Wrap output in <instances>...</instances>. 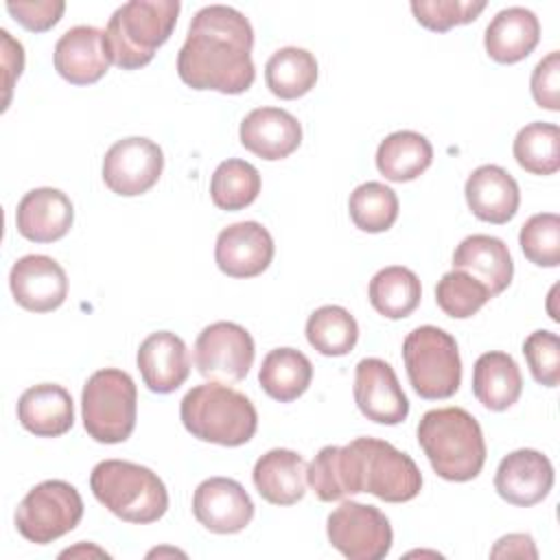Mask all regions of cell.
I'll return each instance as SVG.
<instances>
[{
	"mask_svg": "<svg viewBox=\"0 0 560 560\" xmlns=\"http://www.w3.org/2000/svg\"><path fill=\"white\" fill-rule=\"evenodd\" d=\"M514 160L532 175H553L560 168V129L553 122L525 125L512 144Z\"/></svg>",
	"mask_w": 560,
	"mask_h": 560,
	"instance_id": "obj_34",
	"label": "cell"
},
{
	"mask_svg": "<svg viewBox=\"0 0 560 560\" xmlns=\"http://www.w3.org/2000/svg\"><path fill=\"white\" fill-rule=\"evenodd\" d=\"M304 457L291 448H271L254 464V486L271 505H293L306 494Z\"/></svg>",
	"mask_w": 560,
	"mask_h": 560,
	"instance_id": "obj_24",
	"label": "cell"
},
{
	"mask_svg": "<svg viewBox=\"0 0 560 560\" xmlns=\"http://www.w3.org/2000/svg\"><path fill=\"white\" fill-rule=\"evenodd\" d=\"M74 221L70 197L59 188L28 190L15 210L18 232L33 243H52L63 238Z\"/></svg>",
	"mask_w": 560,
	"mask_h": 560,
	"instance_id": "obj_20",
	"label": "cell"
},
{
	"mask_svg": "<svg viewBox=\"0 0 560 560\" xmlns=\"http://www.w3.org/2000/svg\"><path fill=\"white\" fill-rule=\"evenodd\" d=\"M252 48L254 28L241 11L225 4L203 7L190 20L177 74L192 90L247 92L256 79Z\"/></svg>",
	"mask_w": 560,
	"mask_h": 560,
	"instance_id": "obj_2",
	"label": "cell"
},
{
	"mask_svg": "<svg viewBox=\"0 0 560 560\" xmlns=\"http://www.w3.org/2000/svg\"><path fill=\"white\" fill-rule=\"evenodd\" d=\"M494 488L503 501L518 508H532L551 492L553 466L540 451H512L497 466Z\"/></svg>",
	"mask_w": 560,
	"mask_h": 560,
	"instance_id": "obj_17",
	"label": "cell"
},
{
	"mask_svg": "<svg viewBox=\"0 0 560 560\" xmlns=\"http://www.w3.org/2000/svg\"><path fill=\"white\" fill-rule=\"evenodd\" d=\"M79 553H96V556H107L103 549H98V547H88L85 549V545H79V547H74V549H66V551H61V558H66V556H79Z\"/></svg>",
	"mask_w": 560,
	"mask_h": 560,
	"instance_id": "obj_44",
	"label": "cell"
},
{
	"mask_svg": "<svg viewBox=\"0 0 560 560\" xmlns=\"http://www.w3.org/2000/svg\"><path fill=\"white\" fill-rule=\"evenodd\" d=\"M518 245L529 262L538 267H558L560 217L556 212H538L529 217L518 232Z\"/></svg>",
	"mask_w": 560,
	"mask_h": 560,
	"instance_id": "obj_37",
	"label": "cell"
},
{
	"mask_svg": "<svg viewBox=\"0 0 560 560\" xmlns=\"http://www.w3.org/2000/svg\"><path fill=\"white\" fill-rule=\"evenodd\" d=\"M352 223L370 234L387 232L398 219V197L381 182L359 184L348 199Z\"/></svg>",
	"mask_w": 560,
	"mask_h": 560,
	"instance_id": "obj_35",
	"label": "cell"
},
{
	"mask_svg": "<svg viewBox=\"0 0 560 560\" xmlns=\"http://www.w3.org/2000/svg\"><path fill=\"white\" fill-rule=\"evenodd\" d=\"M214 260L230 278L260 276L273 260V238L258 221L232 223L217 236Z\"/></svg>",
	"mask_w": 560,
	"mask_h": 560,
	"instance_id": "obj_16",
	"label": "cell"
},
{
	"mask_svg": "<svg viewBox=\"0 0 560 560\" xmlns=\"http://www.w3.org/2000/svg\"><path fill=\"white\" fill-rule=\"evenodd\" d=\"M490 300H492V293L488 291V287L462 269H453L444 273L435 287L438 306L448 317H455V319L472 317Z\"/></svg>",
	"mask_w": 560,
	"mask_h": 560,
	"instance_id": "obj_36",
	"label": "cell"
},
{
	"mask_svg": "<svg viewBox=\"0 0 560 560\" xmlns=\"http://www.w3.org/2000/svg\"><path fill=\"white\" fill-rule=\"evenodd\" d=\"M354 402L376 424H400L409 416V400L394 368L376 357L361 359L354 368Z\"/></svg>",
	"mask_w": 560,
	"mask_h": 560,
	"instance_id": "obj_13",
	"label": "cell"
},
{
	"mask_svg": "<svg viewBox=\"0 0 560 560\" xmlns=\"http://www.w3.org/2000/svg\"><path fill=\"white\" fill-rule=\"evenodd\" d=\"M55 70L72 85L96 83L109 70L103 31L96 26H72L55 44Z\"/></svg>",
	"mask_w": 560,
	"mask_h": 560,
	"instance_id": "obj_18",
	"label": "cell"
},
{
	"mask_svg": "<svg viewBox=\"0 0 560 560\" xmlns=\"http://www.w3.org/2000/svg\"><path fill=\"white\" fill-rule=\"evenodd\" d=\"M413 18L429 31L444 33L453 26L468 24L477 20V15L486 9V2L472 0H413L411 4Z\"/></svg>",
	"mask_w": 560,
	"mask_h": 560,
	"instance_id": "obj_38",
	"label": "cell"
},
{
	"mask_svg": "<svg viewBox=\"0 0 560 560\" xmlns=\"http://www.w3.org/2000/svg\"><path fill=\"white\" fill-rule=\"evenodd\" d=\"M241 144L260 160H284L302 142L300 120L280 107L252 109L238 129Z\"/></svg>",
	"mask_w": 560,
	"mask_h": 560,
	"instance_id": "obj_19",
	"label": "cell"
},
{
	"mask_svg": "<svg viewBox=\"0 0 560 560\" xmlns=\"http://www.w3.org/2000/svg\"><path fill=\"white\" fill-rule=\"evenodd\" d=\"M164 171V153L158 142L131 136L116 140L103 158V182L120 197H136L151 190Z\"/></svg>",
	"mask_w": 560,
	"mask_h": 560,
	"instance_id": "obj_12",
	"label": "cell"
},
{
	"mask_svg": "<svg viewBox=\"0 0 560 560\" xmlns=\"http://www.w3.org/2000/svg\"><path fill=\"white\" fill-rule=\"evenodd\" d=\"M529 88L538 107H545L549 112L560 109V52L558 50H551L547 57H542L536 63Z\"/></svg>",
	"mask_w": 560,
	"mask_h": 560,
	"instance_id": "obj_40",
	"label": "cell"
},
{
	"mask_svg": "<svg viewBox=\"0 0 560 560\" xmlns=\"http://www.w3.org/2000/svg\"><path fill=\"white\" fill-rule=\"evenodd\" d=\"M83 518L79 490L63 479H46L33 486L15 510L18 532L35 545H48L72 532Z\"/></svg>",
	"mask_w": 560,
	"mask_h": 560,
	"instance_id": "obj_9",
	"label": "cell"
},
{
	"mask_svg": "<svg viewBox=\"0 0 560 560\" xmlns=\"http://www.w3.org/2000/svg\"><path fill=\"white\" fill-rule=\"evenodd\" d=\"M418 444L431 468L446 481H470L486 464L479 422L462 407L427 411L418 422Z\"/></svg>",
	"mask_w": 560,
	"mask_h": 560,
	"instance_id": "obj_3",
	"label": "cell"
},
{
	"mask_svg": "<svg viewBox=\"0 0 560 560\" xmlns=\"http://www.w3.org/2000/svg\"><path fill=\"white\" fill-rule=\"evenodd\" d=\"M368 298L374 311L387 319L409 317L422 298L420 278L402 265L383 267L370 280Z\"/></svg>",
	"mask_w": 560,
	"mask_h": 560,
	"instance_id": "obj_30",
	"label": "cell"
},
{
	"mask_svg": "<svg viewBox=\"0 0 560 560\" xmlns=\"http://www.w3.org/2000/svg\"><path fill=\"white\" fill-rule=\"evenodd\" d=\"M313 381V365L308 357L295 348H273L265 354L258 383L262 392L278 400L291 402L300 398Z\"/></svg>",
	"mask_w": 560,
	"mask_h": 560,
	"instance_id": "obj_29",
	"label": "cell"
},
{
	"mask_svg": "<svg viewBox=\"0 0 560 560\" xmlns=\"http://www.w3.org/2000/svg\"><path fill=\"white\" fill-rule=\"evenodd\" d=\"M81 418L88 435L101 444L125 442L138 418V389L118 368L96 370L83 385Z\"/></svg>",
	"mask_w": 560,
	"mask_h": 560,
	"instance_id": "obj_7",
	"label": "cell"
},
{
	"mask_svg": "<svg viewBox=\"0 0 560 560\" xmlns=\"http://www.w3.org/2000/svg\"><path fill=\"white\" fill-rule=\"evenodd\" d=\"M306 483L324 503L370 492L387 503L418 497L422 472L394 444L378 438H357L346 446H324L306 468Z\"/></svg>",
	"mask_w": 560,
	"mask_h": 560,
	"instance_id": "obj_1",
	"label": "cell"
},
{
	"mask_svg": "<svg viewBox=\"0 0 560 560\" xmlns=\"http://www.w3.org/2000/svg\"><path fill=\"white\" fill-rule=\"evenodd\" d=\"M330 545L350 560H381L389 553L394 532L389 518L374 505L343 501L328 514Z\"/></svg>",
	"mask_w": 560,
	"mask_h": 560,
	"instance_id": "obj_10",
	"label": "cell"
},
{
	"mask_svg": "<svg viewBox=\"0 0 560 560\" xmlns=\"http://www.w3.org/2000/svg\"><path fill=\"white\" fill-rule=\"evenodd\" d=\"M13 300L31 313H50L68 295V276L63 267L44 254H28L13 262L9 271Z\"/></svg>",
	"mask_w": 560,
	"mask_h": 560,
	"instance_id": "obj_15",
	"label": "cell"
},
{
	"mask_svg": "<svg viewBox=\"0 0 560 560\" xmlns=\"http://www.w3.org/2000/svg\"><path fill=\"white\" fill-rule=\"evenodd\" d=\"M523 392V376L516 361L501 350L483 352L472 368V394L490 411H505Z\"/></svg>",
	"mask_w": 560,
	"mask_h": 560,
	"instance_id": "obj_27",
	"label": "cell"
},
{
	"mask_svg": "<svg viewBox=\"0 0 560 560\" xmlns=\"http://www.w3.org/2000/svg\"><path fill=\"white\" fill-rule=\"evenodd\" d=\"M0 39H2V68H4V105L2 109H7L9 101H11V90L15 79H20L22 70H24V48L20 42H15L11 37V33L7 28L0 31Z\"/></svg>",
	"mask_w": 560,
	"mask_h": 560,
	"instance_id": "obj_42",
	"label": "cell"
},
{
	"mask_svg": "<svg viewBox=\"0 0 560 560\" xmlns=\"http://www.w3.org/2000/svg\"><path fill=\"white\" fill-rule=\"evenodd\" d=\"M179 9L177 0H131L120 4L103 31L109 61L122 70L147 66L171 37Z\"/></svg>",
	"mask_w": 560,
	"mask_h": 560,
	"instance_id": "obj_4",
	"label": "cell"
},
{
	"mask_svg": "<svg viewBox=\"0 0 560 560\" xmlns=\"http://www.w3.org/2000/svg\"><path fill=\"white\" fill-rule=\"evenodd\" d=\"M433 162L431 142L418 131H394L376 149V168L389 182H411Z\"/></svg>",
	"mask_w": 560,
	"mask_h": 560,
	"instance_id": "obj_28",
	"label": "cell"
},
{
	"mask_svg": "<svg viewBox=\"0 0 560 560\" xmlns=\"http://www.w3.org/2000/svg\"><path fill=\"white\" fill-rule=\"evenodd\" d=\"M7 11L26 31L44 33L61 20V15L66 11V2H61V0H35V2H24V0L13 2V0H9Z\"/></svg>",
	"mask_w": 560,
	"mask_h": 560,
	"instance_id": "obj_41",
	"label": "cell"
},
{
	"mask_svg": "<svg viewBox=\"0 0 560 560\" xmlns=\"http://www.w3.org/2000/svg\"><path fill=\"white\" fill-rule=\"evenodd\" d=\"M138 370L144 385L155 394H171L190 374V357L182 337L171 330L151 332L138 348Z\"/></svg>",
	"mask_w": 560,
	"mask_h": 560,
	"instance_id": "obj_21",
	"label": "cell"
},
{
	"mask_svg": "<svg viewBox=\"0 0 560 560\" xmlns=\"http://www.w3.org/2000/svg\"><path fill=\"white\" fill-rule=\"evenodd\" d=\"M453 269H462L483 282L494 295L503 293L514 276L508 245L490 234H470L453 252Z\"/></svg>",
	"mask_w": 560,
	"mask_h": 560,
	"instance_id": "obj_25",
	"label": "cell"
},
{
	"mask_svg": "<svg viewBox=\"0 0 560 560\" xmlns=\"http://www.w3.org/2000/svg\"><path fill=\"white\" fill-rule=\"evenodd\" d=\"M540 39V22L525 7H508L499 11L486 26L483 46L497 63H516L525 59Z\"/></svg>",
	"mask_w": 560,
	"mask_h": 560,
	"instance_id": "obj_26",
	"label": "cell"
},
{
	"mask_svg": "<svg viewBox=\"0 0 560 560\" xmlns=\"http://www.w3.org/2000/svg\"><path fill=\"white\" fill-rule=\"evenodd\" d=\"M90 488L101 505L127 523L149 525L168 510L164 481L142 464L103 459L92 468Z\"/></svg>",
	"mask_w": 560,
	"mask_h": 560,
	"instance_id": "obj_6",
	"label": "cell"
},
{
	"mask_svg": "<svg viewBox=\"0 0 560 560\" xmlns=\"http://www.w3.org/2000/svg\"><path fill=\"white\" fill-rule=\"evenodd\" d=\"M256 357L252 335L234 322L206 326L195 341V368L214 383L232 385L247 376Z\"/></svg>",
	"mask_w": 560,
	"mask_h": 560,
	"instance_id": "obj_11",
	"label": "cell"
},
{
	"mask_svg": "<svg viewBox=\"0 0 560 560\" xmlns=\"http://www.w3.org/2000/svg\"><path fill=\"white\" fill-rule=\"evenodd\" d=\"M464 195L470 212L477 219L494 225L508 223L521 203L516 179L497 164L477 166L466 179Z\"/></svg>",
	"mask_w": 560,
	"mask_h": 560,
	"instance_id": "obj_22",
	"label": "cell"
},
{
	"mask_svg": "<svg viewBox=\"0 0 560 560\" xmlns=\"http://www.w3.org/2000/svg\"><path fill=\"white\" fill-rule=\"evenodd\" d=\"M179 418L192 438L221 446L247 444L258 427L254 402L245 394L214 381L186 392Z\"/></svg>",
	"mask_w": 560,
	"mask_h": 560,
	"instance_id": "obj_5",
	"label": "cell"
},
{
	"mask_svg": "<svg viewBox=\"0 0 560 560\" xmlns=\"http://www.w3.org/2000/svg\"><path fill=\"white\" fill-rule=\"evenodd\" d=\"M260 192V173L254 164L230 158L223 160L210 179L212 203L221 210L236 212L256 201Z\"/></svg>",
	"mask_w": 560,
	"mask_h": 560,
	"instance_id": "obj_33",
	"label": "cell"
},
{
	"mask_svg": "<svg viewBox=\"0 0 560 560\" xmlns=\"http://www.w3.org/2000/svg\"><path fill=\"white\" fill-rule=\"evenodd\" d=\"M306 339L324 357H343L357 346L359 326L343 306L326 304L308 315Z\"/></svg>",
	"mask_w": 560,
	"mask_h": 560,
	"instance_id": "obj_32",
	"label": "cell"
},
{
	"mask_svg": "<svg viewBox=\"0 0 560 560\" xmlns=\"http://www.w3.org/2000/svg\"><path fill=\"white\" fill-rule=\"evenodd\" d=\"M18 420L37 438H59L74 424L72 396L57 383L33 385L18 400Z\"/></svg>",
	"mask_w": 560,
	"mask_h": 560,
	"instance_id": "obj_23",
	"label": "cell"
},
{
	"mask_svg": "<svg viewBox=\"0 0 560 560\" xmlns=\"http://www.w3.org/2000/svg\"><path fill=\"white\" fill-rule=\"evenodd\" d=\"M409 383L420 398H451L462 383V359L453 335L438 326H418L402 341Z\"/></svg>",
	"mask_w": 560,
	"mask_h": 560,
	"instance_id": "obj_8",
	"label": "cell"
},
{
	"mask_svg": "<svg viewBox=\"0 0 560 560\" xmlns=\"http://www.w3.org/2000/svg\"><path fill=\"white\" fill-rule=\"evenodd\" d=\"M265 81L273 96L293 101L308 94L317 81V59L306 48L284 46L265 66Z\"/></svg>",
	"mask_w": 560,
	"mask_h": 560,
	"instance_id": "obj_31",
	"label": "cell"
},
{
	"mask_svg": "<svg viewBox=\"0 0 560 560\" xmlns=\"http://www.w3.org/2000/svg\"><path fill=\"white\" fill-rule=\"evenodd\" d=\"M192 514L212 534H238L254 518V501L236 479L210 477L192 494Z\"/></svg>",
	"mask_w": 560,
	"mask_h": 560,
	"instance_id": "obj_14",
	"label": "cell"
},
{
	"mask_svg": "<svg viewBox=\"0 0 560 560\" xmlns=\"http://www.w3.org/2000/svg\"><path fill=\"white\" fill-rule=\"evenodd\" d=\"M523 354L536 383L558 387L560 383V339L551 330H534L523 341Z\"/></svg>",
	"mask_w": 560,
	"mask_h": 560,
	"instance_id": "obj_39",
	"label": "cell"
},
{
	"mask_svg": "<svg viewBox=\"0 0 560 560\" xmlns=\"http://www.w3.org/2000/svg\"><path fill=\"white\" fill-rule=\"evenodd\" d=\"M490 558H538V549L529 534L501 536L490 549Z\"/></svg>",
	"mask_w": 560,
	"mask_h": 560,
	"instance_id": "obj_43",
	"label": "cell"
}]
</instances>
